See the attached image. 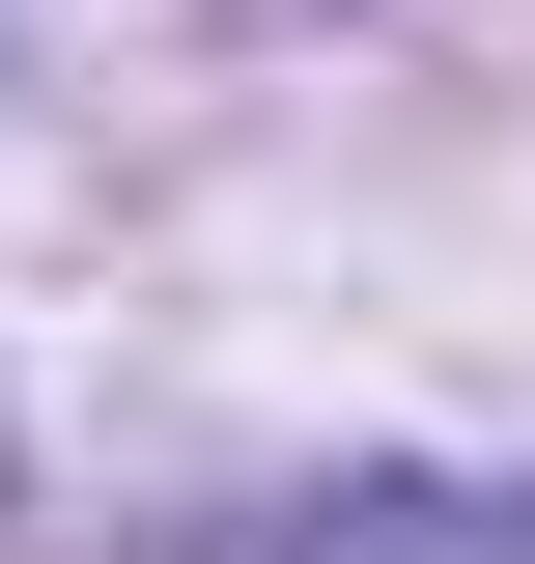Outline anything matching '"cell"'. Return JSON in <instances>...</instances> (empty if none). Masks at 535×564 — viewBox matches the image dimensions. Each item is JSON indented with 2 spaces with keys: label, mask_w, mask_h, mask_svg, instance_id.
I'll use <instances>...</instances> for the list:
<instances>
[]
</instances>
